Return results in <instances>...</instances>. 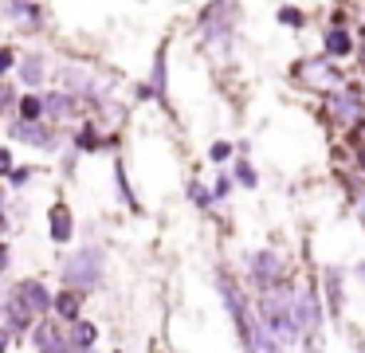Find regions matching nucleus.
Returning a JSON list of instances; mask_svg holds the SVG:
<instances>
[{
	"label": "nucleus",
	"instance_id": "28",
	"mask_svg": "<svg viewBox=\"0 0 365 353\" xmlns=\"http://www.w3.org/2000/svg\"><path fill=\"white\" fill-rule=\"evenodd\" d=\"M16 91H12V86L9 83H0V114H4V110H12V106H16Z\"/></svg>",
	"mask_w": 365,
	"mask_h": 353
},
{
	"label": "nucleus",
	"instance_id": "23",
	"mask_svg": "<svg viewBox=\"0 0 365 353\" xmlns=\"http://www.w3.org/2000/svg\"><path fill=\"white\" fill-rule=\"evenodd\" d=\"M275 20L283 24V28H307V12L294 8V4H279L275 8Z\"/></svg>",
	"mask_w": 365,
	"mask_h": 353
},
{
	"label": "nucleus",
	"instance_id": "38",
	"mask_svg": "<svg viewBox=\"0 0 365 353\" xmlns=\"http://www.w3.org/2000/svg\"><path fill=\"white\" fill-rule=\"evenodd\" d=\"M0 200H4V185H0Z\"/></svg>",
	"mask_w": 365,
	"mask_h": 353
},
{
	"label": "nucleus",
	"instance_id": "15",
	"mask_svg": "<svg viewBox=\"0 0 365 353\" xmlns=\"http://www.w3.org/2000/svg\"><path fill=\"white\" fill-rule=\"evenodd\" d=\"M98 342V326L95 322H71L67 326V345H71V353H91V345Z\"/></svg>",
	"mask_w": 365,
	"mask_h": 353
},
{
	"label": "nucleus",
	"instance_id": "27",
	"mask_svg": "<svg viewBox=\"0 0 365 353\" xmlns=\"http://www.w3.org/2000/svg\"><path fill=\"white\" fill-rule=\"evenodd\" d=\"M232 173H216V185H212V200H228L232 196Z\"/></svg>",
	"mask_w": 365,
	"mask_h": 353
},
{
	"label": "nucleus",
	"instance_id": "4",
	"mask_svg": "<svg viewBox=\"0 0 365 353\" xmlns=\"http://www.w3.org/2000/svg\"><path fill=\"white\" fill-rule=\"evenodd\" d=\"M216 290H220V298H224V310H228L232 326H236L244 353H255V310H252V302H247V295L240 290V282L224 271L216 275Z\"/></svg>",
	"mask_w": 365,
	"mask_h": 353
},
{
	"label": "nucleus",
	"instance_id": "6",
	"mask_svg": "<svg viewBox=\"0 0 365 353\" xmlns=\"http://www.w3.org/2000/svg\"><path fill=\"white\" fill-rule=\"evenodd\" d=\"M236 16L240 8L236 4H208L200 12V31H205L208 47L216 55H228L232 51V36H236Z\"/></svg>",
	"mask_w": 365,
	"mask_h": 353
},
{
	"label": "nucleus",
	"instance_id": "37",
	"mask_svg": "<svg viewBox=\"0 0 365 353\" xmlns=\"http://www.w3.org/2000/svg\"><path fill=\"white\" fill-rule=\"evenodd\" d=\"M354 275H357V279L365 282V259H361V263H357V271H354Z\"/></svg>",
	"mask_w": 365,
	"mask_h": 353
},
{
	"label": "nucleus",
	"instance_id": "16",
	"mask_svg": "<svg viewBox=\"0 0 365 353\" xmlns=\"http://www.w3.org/2000/svg\"><path fill=\"white\" fill-rule=\"evenodd\" d=\"M71 110H75V98H71L67 91H48V94H43V118H56V122H63Z\"/></svg>",
	"mask_w": 365,
	"mask_h": 353
},
{
	"label": "nucleus",
	"instance_id": "13",
	"mask_svg": "<svg viewBox=\"0 0 365 353\" xmlns=\"http://www.w3.org/2000/svg\"><path fill=\"white\" fill-rule=\"evenodd\" d=\"M48 224H51V243H71L75 220H71V208H67V204H51Z\"/></svg>",
	"mask_w": 365,
	"mask_h": 353
},
{
	"label": "nucleus",
	"instance_id": "11",
	"mask_svg": "<svg viewBox=\"0 0 365 353\" xmlns=\"http://www.w3.org/2000/svg\"><path fill=\"white\" fill-rule=\"evenodd\" d=\"M322 55H326V59H334V63L357 55V36H354L349 28H326V36H322Z\"/></svg>",
	"mask_w": 365,
	"mask_h": 353
},
{
	"label": "nucleus",
	"instance_id": "14",
	"mask_svg": "<svg viewBox=\"0 0 365 353\" xmlns=\"http://www.w3.org/2000/svg\"><path fill=\"white\" fill-rule=\"evenodd\" d=\"M150 94H153V98H161V102H165V94H169V51H165V44H161V47H158V55H153Z\"/></svg>",
	"mask_w": 365,
	"mask_h": 353
},
{
	"label": "nucleus",
	"instance_id": "10",
	"mask_svg": "<svg viewBox=\"0 0 365 353\" xmlns=\"http://www.w3.org/2000/svg\"><path fill=\"white\" fill-rule=\"evenodd\" d=\"M9 138H16V141H28L32 149H56V130H48L43 122H12L9 126Z\"/></svg>",
	"mask_w": 365,
	"mask_h": 353
},
{
	"label": "nucleus",
	"instance_id": "35",
	"mask_svg": "<svg viewBox=\"0 0 365 353\" xmlns=\"http://www.w3.org/2000/svg\"><path fill=\"white\" fill-rule=\"evenodd\" d=\"M357 63H361V75H365V36L357 39Z\"/></svg>",
	"mask_w": 365,
	"mask_h": 353
},
{
	"label": "nucleus",
	"instance_id": "32",
	"mask_svg": "<svg viewBox=\"0 0 365 353\" xmlns=\"http://www.w3.org/2000/svg\"><path fill=\"white\" fill-rule=\"evenodd\" d=\"M28 180H32V169H28V165H20V169H12V177H9V185H28Z\"/></svg>",
	"mask_w": 365,
	"mask_h": 353
},
{
	"label": "nucleus",
	"instance_id": "17",
	"mask_svg": "<svg viewBox=\"0 0 365 353\" xmlns=\"http://www.w3.org/2000/svg\"><path fill=\"white\" fill-rule=\"evenodd\" d=\"M43 67H48V59H43V55H24V59H20V83L28 86V91H36V86L43 83Z\"/></svg>",
	"mask_w": 365,
	"mask_h": 353
},
{
	"label": "nucleus",
	"instance_id": "19",
	"mask_svg": "<svg viewBox=\"0 0 365 353\" xmlns=\"http://www.w3.org/2000/svg\"><path fill=\"white\" fill-rule=\"evenodd\" d=\"M0 16H9V20H16V24H36L40 28V16H43V8L40 4H0Z\"/></svg>",
	"mask_w": 365,
	"mask_h": 353
},
{
	"label": "nucleus",
	"instance_id": "34",
	"mask_svg": "<svg viewBox=\"0 0 365 353\" xmlns=\"http://www.w3.org/2000/svg\"><path fill=\"white\" fill-rule=\"evenodd\" d=\"M9 334H12L9 326H0V353H9V345H12V337H9Z\"/></svg>",
	"mask_w": 365,
	"mask_h": 353
},
{
	"label": "nucleus",
	"instance_id": "8",
	"mask_svg": "<svg viewBox=\"0 0 365 353\" xmlns=\"http://www.w3.org/2000/svg\"><path fill=\"white\" fill-rule=\"evenodd\" d=\"M326 114H330V122L346 126V130L365 126V91H361V86H354V83H346L338 94L326 98Z\"/></svg>",
	"mask_w": 365,
	"mask_h": 353
},
{
	"label": "nucleus",
	"instance_id": "30",
	"mask_svg": "<svg viewBox=\"0 0 365 353\" xmlns=\"http://www.w3.org/2000/svg\"><path fill=\"white\" fill-rule=\"evenodd\" d=\"M354 216L365 224V185H354Z\"/></svg>",
	"mask_w": 365,
	"mask_h": 353
},
{
	"label": "nucleus",
	"instance_id": "25",
	"mask_svg": "<svg viewBox=\"0 0 365 353\" xmlns=\"http://www.w3.org/2000/svg\"><path fill=\"white\" fill-rule=\"evenodd\" d=\"M232 157H236V145H232V141H212V145H208V161L212 165H224V161H232Z\"/></svg>",
	"mask_w": 365,
	"mask_h": 353
},
{
	"label": "nucleus",
	"instance_id": "9",
	"mask_svg": "<svg viewBox=\"0 0 365 353\" xmlns=\"http://www.w3.org/2000/svg\"><path fill=\"white\" fill-rule=\"evenodd\" d=\"M318 295H322V310L338 322L341 314H346V271H341V267H326L322 290H318Z\"/></svg>",
	"mask_w": 365,
	"mask_h": 353
},
{
	"label": "nucleus",
	"instance_id": "12",
	"mask_svg": "<svg viewBox=\"0 0 365 353\" xmlns=\"http://www.w3.org/2000/svg\"><path fill=\"white\" fill-rule=\"evenodd\" d=\"M36 334H32V345L40 353H71L67 345V326H51V322H36Z\"/></svg>",
	"mask_w": 365,
	"mask_h": 353
},
{
	"label": "nucleus",
	"instance_id": "22",
	"mask_svg": "<svg viewBox=\"0 0 365 353\" xmlns=\"http://www.w3.org/2000/svg\"><path fill=\"white\" fill-rule=\"evenodd\" d=\"M103 145V133H98V122H83V130L75 133V149L79 153H95Z\"/></svg>",
	"mask_w": 365,
	"mask_h": 353
},
{
	"label": "nucleus",
	"instance_id": "21",
	"mask_svg": "<svg viewBox=\"0 0 365 353\" xmlns=\"http://www.w3.org/2000/svg\"><path fill=\"white\" fill-rule=\"evenodd\" d=\"M232 185H240V188H259V173H255V165L247 161V157H236V165H232Z\"/></svg>",
	"mask_w": 365,
	"mask_h": 353
},
{
	"label": "nucleus",
	"instance_id": "31",
	"mask_svg": "<svg viewBox=\"0 0 365 353\" xmlns=\"http://www.w3.org/2000/svg\"><path fill=\"white\" fill-rule=\"evenodd\" d=\"M12 169H16V165H12V149L0 145V177H12Z\"/></svg>",
	"mask_w": 365,
	"mask_h": 353
},
{
	"label": "nucleus",
	"instance_id": "26",
	"mask_svg": "<svg viewBox=\"0 0 365 353\" xmlns=\"http://www.w3.org/2000/svg\"><path fill=\"white\" fill-rule=\"evenodd\" d=\"M114 177H118V193H122V200H126L130 208L138 212V196H134V188H130V180H126V169H122V161H114Z\"/></svg>",
	"mask_w": 365,
	"mask_h": 353
},
{
	"label": "nucleus",
	"instance_id": "33",
	"mask_svg": "<svg viewBox=\"0 0 365 353\" xmlns=\"http://www.w3.org/2000/svg\"><path fill=\"white\" fill-rule=\"evenodd\" d=\"M9 263H12V251H9V243L0 240V275L9 271Z\"/></svg>",
	"mask_w": 365,
	"mask_h": 353
},
{
	"label": "nucleus",
	"instance_id": "36",
	"mask_svg": "<svg viewBox=\"0 0 365 353\" xmlns=\"http://www.w3.org/2000/svg\"><path fill=\"white\" fill-rule=\"evenodd\" d=\"M357 165L365 169V145H357Z\"/></svg>",
	"mask_w": 365,
	"mask_h": 353
},
{
	"label": "nucleus",
	"instance_id": "2",
	"mask_svg": "<svg viewBox=\"0 0 365 353\" xmlns=\"http://www.w3.org/2000/svg\"><path fill=\"white\" fill-rule=\"evenodd\" d=\"M291 318L299 326L302 342H318L322 337V295H318V282L314 279H291Z\"/></svg>",
	"mask_w": 365,
	"mask_h": 353
},
{
	"label": "nucleus",
	"instance_id": "7",
	"mask_svg": "<svg viewBox=\"0 0 365 353\" xmlns=\"http://www.w3.org/2000/svg\"><path fill=\"white\" fill-rule=\"evenodd\" d=\"M247 279H252L255 295H259V290L279 287V282H287L291 275H287V259H283V251H275V247H259V251H252V255H247Z\"/></svg>",
	"mask_w": 365,
	"mask_h": 353
},
{
	"label": "nucleus",
	"instance_id": "24",
	"mask_svg": "<svg viewBox=\"0 0 365 353\" xmlns=\"http://www.w3.org/2000/svg\"><path fill=\"white\" fill-rule=\"evenodd\" d=\"M185 193H189V200L197 204V208H212V204H216V200H212V188H205L197 177H192L189 185H185Z\"/></svg>",
	"mask_w": 365,
	"mask_h": 353
},
{
	"label": "nucleus",
	"instance_id": "29",
	"mask_svg": "<svg viewBox=\"0 0 365 353\" xmlns=\"http://www.w3.org/2000/svg\"><path fill=\"white\" fill-rule=\"evenodd\" d=\"M12 67H16V51H12V47H0V78L9 75Z\"/></svg>",
	"mask_w": 365,
	"mask_h": 353
},
{
	"label": "nucleus",
	"instance_id": "3",
	"mask_svg": "<svg viewBox=\"0 0 365 353\" xmlns=\"http://www.w3.org/2000/svg\"><path fill=\"white\" fill-rule=\"evenodd\" d=\"M291 75H294V83H299V86L318 91V94H326V98H330V94H338L341 86L349 83L346 71H341V63L326 59L322 51H318V55H302V59L291 67Z\"/></svg>",
	"mask_w": 365,
	"mask_h": 353
},
{
	"label": "nucleus",
	"instance_id": "5",
	"mask_svg": "<svg viewBox=\"0 0 365 353\" xmlns=\"http://www.w3.org/2000/svg\"><path fill=\"white\" fill-rule=\"evenodd\" d=\"M59 275H63V287L75 290V295L95 290L98 282H103V251H98V247L71 251V255L63 259V267H59Z\"/></svg>",
	"mask_w": 365,
	"mask_h": 353
},
{
	"label": "nucleus",
	"instance_id": "1",
	"mask_svg": "<svg viewBox=\"0 0 365 353\" xmlns=\"http://www.w3.org/2000/svg\"><path fill=\"white\" fill-rule=\"evenodd\" d=\"M51 310V290L43 287L40 279H20L16 287L4 298V318H9V329H32L36 318Z\"/></svg>",
	"mask_w": 365,
	"mask_h": 353
},
{
	"label": "nucleus",
	"instance_id": "18",
	"mask_svg": "<svg viewBox=\"0 0 365 353\" xmlns=\"http://www.w3.org/2000/svg\"><path fill=\"white\" fill-rule=\"evenodd\" d=\"M79 306H83V298L75 295V290H63V295H56V298H51V310L59 314V322H63V326L79 322Z\"/></svg>",
	"mask_w": 365,
	"mask_h": 353
},
{
	"label": "nucleus",
	"instance_id": "20",
	"mask_svg": "<svg viewBox=\"0 0 365 353\" xmlns=\"http://www.w3.org/2000/svg\"><path fill=\"white\" fill-rule=\"evenodd\" d=\"M16 110H20V122H43V94H36V91L20 94Z\"/></svg>",
	"mask_w": 365,
	"mask_h": 353
}]
</instances>
